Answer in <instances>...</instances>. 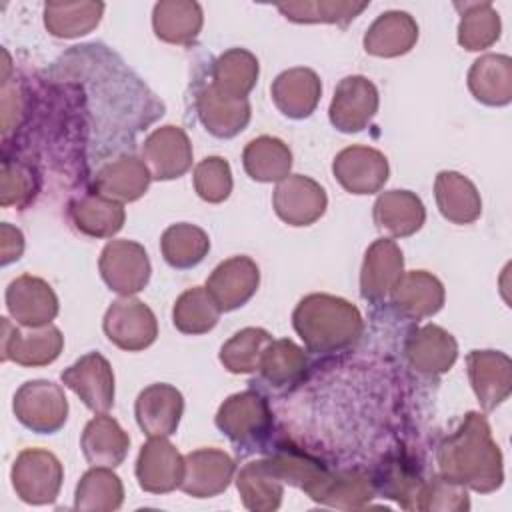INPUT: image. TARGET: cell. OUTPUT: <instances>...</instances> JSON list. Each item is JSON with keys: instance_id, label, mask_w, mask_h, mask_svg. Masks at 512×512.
Returning a JSON list of instances; mask_svg holds the SVG:
<instances>
[{"instance_id": "1", "label": "cell", "mask_w": 512, "mask_h": 512, "mask_svg": "<svg viewBox=\"0 0 512 512\" xmlns=\"http://www.w3.org/2000/svg\"><path fill=\"white\" fill-rule=\"evenodd\" d=\"M440 476L488 494L502 486V454L482 414L468 412L460 428L438 448Z\"/></svg>"}, {"instance_id": "2", "label": "cell", "mask_w": 512, "mask_h": 512, "mask_svg": "<svg viewBox=\"0 0 512 512\" xmlns=\"http://www.w3.org/2000/svg\"><path fill=\"white\" fill-rule=\"evenodd\" d=\"M294 328L312 352H336L362 334V316L348 300L330 294H310L292 316Z\"/></svg>"}, {"instance_id": "3", "label": "cell", "mask_w": 512, "mask_h": 512, "mask_svg": "<svg viewBox=\"0 0 512 512\" xmlns=\"http://www.w3.org/2000/svg\"><path fill=\"white\" fill-rule=\"evenodd\" d=\"M10 476L20 500L40 506L56 500L64 480V470L52 452L26 448L14 460Z\"/></svg>"}, {"instance_id": "4", "label": "cell", "mask_w": 512, "mask_h": 512, "mask_svg": "<svg viewBox=\"0 0 512 512\" xmlns=\"http://www.w3.org/2000/svg\"><path fill=\"white\" fill-rule=\"evenodd\" d=\"M14 414L32 432L54 434L66 422L68 400L54 382L30 380L14 394Z\"/></svg>"}, {"instance_id": "5", "label": "cell", "mask_w": 512, "mask_h": 512, "mask_svg": "<svg viewBox=\"0 0 512 512\" xmlns=\"http://www.w3.org/2000/svg\"><path fill=\"white\" fill-rule=\"evenodd\" d=\"M100 274L110 290L118 294L140 292L150 278L146 250L132 240H112L100 256Z\"/></svg>"}, {"instance_id": "6", "label": "cell", "mask_w": 512, "mask_h": 512, "mask_svg": "<svg viewBox=\"0 0 512 512\" xmlns=\"http://www.w3.org/2000/svg\"><path fill=\"white\" fill-rule=\"evenodd\" d=\"M106 336L122 350H142L158 336V326L152 310L136 298H120L112 302L104 316Z\"/></svg>"}, {"instance_id": "7", "label": "cell", "mask_w": 512, "mask_h": 512, "mask_svg": "<svg viewBox=\"0 0 512 512\" xmlns=\"http://www.w3.org/2000/svg\"><path fill=\"white\" fill-rule=\"evenodd\" d=\"M136 478L140 488L150 494L172 492L182 484L184 458L166 436H152L138 454Z\"/></svg>"}, {"instance_id": "8", "label": "cell", "mask_w": 512, "mask_h": 512, "mask_svg": "<svg viewBox=\"0 0 512 512\" xmlns=\"http://www.w3.org/2000/svg\"><path fill=\"white\" fill-rule=\"evenodd\" d=\"M64 338L56 326H40L22 332L8 318H2V360H14L22 366H44L58 358Z\"/></svg>"}, {"instance_id": "9", "label": "cell", "mask_w": 512, "mask_h": 512, "mask_svg": "<svg viewBox=\"0 0 512 512\" xmlns=\"http://www.w3.org/2000/svg\"><path fill=\"white\" fill-rule=\"evenodd\" d=\"M62 382L94 412H106L114 404V374L108 360L98 352H90L66 368Z\"/></svg>"}, {"instance_id": "10", "label": "cell", "mask_w": 512, "mask_h": 512, "mask_svg": "<svg viewBox=\"0 0 512 512\" xmlns=\"http://www.w3.org/2000/svg\"><path fill=\"white\" fill-rule=\"evenodd\" d=\"M378 110V90L364 76L344 78L330 104V122L342 132H360Z\"/></svg>"}, {"instance_id": "11", "label": "cell", "mask_w": 512, "mask_h": 512, "mask_svg": "<svg viewBox=\"0 0 512 512\" xmlns=\"http://www.w3.org/2000/svg\"><path fill=\"white\" fill-rule=\"evenodd\" d=\"M260 272L252 258L232 256L220 262L206 282L208 294L222 312L244 306L258 290Z\"/></svg>"}, {"instance_id": "12", "label": "cell", "mask_w": 512, "mask_h": 512, "mask_svg": "<svg viewBox=\"0 0 512 512\" xmlns=\"http://www.w3.org/2000/svg\"><path fill=\"white\" fill-rule=\"evenodd\" d=\"M216 426L234 442H254L270 428V410L256 392L230 396L216 414Z\"/></svg>"}, {"instance_id": "13", "label": "cell", "mask_w": 512, "mask_h": 512, "mask_svg": "<svg viewBox=\"0 0 512 512\" xmlns=\"http://www.w3.org/2000/svg\"><path fill=\"white\" fill-rule=\"evenodd\" d=\"M324 188L308 176H288L274 190L276 214L292 226H308L326 210Z\"/></svg>"}, {"instance_id": "14", "label": "cell", "mask_w": 512, "mask_h": 512, "mask_svg": "<svg viewBox=\"0 0 512 512\" xmlns=\"http://www.w3.org/2000/svg\"><path fill=\"white\" fill-rule=\"evenodd\" d=\"M6 306L12 318L28 328L48 326L58 314V298L50 284L30 274L10 282L6 290Z\"/></svg>"}, {"instance_id": "15", "label": "cell", "mask_w": 512, "mask_h": 512, "mask_svg": "<svg viewBox=\"0 0 512 512\" xmlns=\"http://www.w3.org/2000/svg\"><path fill=\"white\" fill-rule=\"evenodd\" d=\"M234 476V460L216 448H200L184 456L180 488L194 498H212L224 492Z\"/></svg>"}, {"instance_id": "16", "label": "cell", "mask_w": 512, "mask_h": 512, "mask_svg": "<svg viewBox=\"0 0 512 512\" xmlns=\"http://www.w3.org/2000/svg\"><path fill=\"white\" fill-rule=\"evenodd\" d=\"M336 180L352 194L378 192L388 180V160L382 152L364 146L342 150L332 164Z\"/></svg>"}, {"instance_id": "17", "label": "cell", "mask_w": 512, "mask_h": 512, "mask_svg": "<svg viewBox=\"0 0 512 512\" xmlns=\"http://www.w3.org/2000/svg\"><path fill=\"white\" fill-rule=\"evenodd\" d=\"M144 160L150 166L152 178L170 180L182 176L192 164V146L186 132L178 126H162L154 130L144 146Z\"/></svg>"}, {"instance_id": "18", "label": "cell", "mask_w": 512, "mask_h": 512, "mask_svg": "<svg viewBox=\"0 0 512 512\" xmlns=\"http://www.w3.org/2000/svg\"><path fill=\"white\" fill-rule=\"evenodd\" d=\"M182 410V394L170 384H152L144 388L136 400V420L148 438L174 434Z\"/></svg>"}, {"instance_id": "19", "label": "cell", "mask_w": 512, "mask_h": 512, "mask_svg": "<svg viewBox=\"0 0 512 512\" xmlns=\"http://www.w3.org/2000/svg\"><path fill=\"white\" fill-rule=\"evenodd\" d=\"M402 250L392 238L376 240L368 250L360 274V292L366 300H382L402 278Z\"/></svg>"}, {"instance_id": "20", "label": "cell", "mask_w": 512, "mask_h": 512, "mask_svg": "<svg viewBox=\"0 0 512 512\" xmlns=\"http://www.w3.org/2000/svg\"><path fill=\"white\" fill-rule=\"evenodd\" d=\"M468 374L484 410L496 408L510 394V358L494 350H472Z\"/></svg>"}, {"instance_id": "21", "label": "cell", "mask_w": 512, "mask_h": 512, "mask_svg": "<svg viewBox=\"0 0 512 512\" xmlns=\"http://www.w3.org/2000/svg\"><path fill=\"white\" fill-rule=\"evenodd\" d=\"M198 116L210 134L232 138L248 124L250 104L246 98L226 96L210 84L198 94Z\"/></svg>"}, {"instance_id": "22", "label": "cell", "mask_w": 512, "mask_h": 512, "mask_svg": "<svg viewBox=\"0 0 512 512\" xmlns=\"http://www.w3.org/2000/svg\"><path fill=\"white\" fill-rule=\"evenodd\" d=\"M320 94V78L310 68L286 70L272 84V98L276 106L290 118L310 116L320 100Z\"/></svg>"}, {"instance_id": "23", "label": "cell", "mask_w": 512, "mask_h": 512, "mask_svg": "<svg viewBox=\"0 0 512 512\" xmlns=\"http://www.w3.org/2000/svg\"><path fill=\"white\" fill-rule=\"evenodd\" d=\"M80 446L92 466L114 468L126 458L130 438L114 418L100 414L86 424Z\"/></svg>"}, {"instance_id": "24", "label": "cell", "mask_w": 512, "mask_h": 512, "mask_svg": "<svg viewBox=\"0 0 512 512\" xmlns=\"http://www.w3.org/2000/svg\"><path fill=\"white\" fill-rule=\"evenodd\" d=\"M426 218L424 204L408 190H390L374 204V222L394 238L410 236L422 228Z\"/></svg>"}, {"instance_id": "25", "label": "cell", "mask_w": 512, "mask_h": 512, "mask_svg": "<svg viewBox=\"0 0 512 512\" xmlns=\"http://www.w3.org/2000/svg\"><path fill=\"white\" fill-rule=\"evenodd\" d=\"M390 296L394 306L412 318L432 316L444 304V288L440 280L424 270L402 274Z\"/></svg>"}, {"instance_id": "26", "label": "cell", "mask_w": 512, "mask_h": 512, "mask_svg": "<svg viewBox=\"0 0 512 512\" xmlns=\"http://www.w3.org/2000/svg\"><path fill=\"white\" fill-rule=\"evenodd\" d=\"M406 354L416 370L426 374H442L454 364L458 346L452 334H448L440 326L428 324L410 338Z\"/></svg>"}, {"instance_id": "27", "label": "cell", "mask_w": 512, "mask_h": 512, "mask_svg": "<svg viewBox=\"0 0 512 512\" xmlns=\"http://www.w3.org/2000/svg\"><path fill=\"white\" fill-rule=\"evenodd\" d=\"M74 226L92 238H108L124 224V206L104 194H88L70 204Z\"/></svg>"}, {"instance_id": "28", "label": "cell", "mask_w": 512, "mask_h": 512, "mask_svg": "<svg viewBox=\"0 0 512 512\" xmlns=\"http://www.w3.org/2000/svg\"><path fill=\"white\" fill-rule=\"evenodd\" d=\"M436 202L442 216L454 224L474 222L482 212L476 186L458 172H440L436 176Z\"/></svg>"}, {"instance_id": "29", "label": "cell", "mask_w": 512, "mask_h": 512, "mask_svg": "<svg viewBox=\"0 0 512 512\" xmlns=\"http://www.w3.org/2000/svg\"><path fill=\"white\" fill-rule=\"evenodd\" d=\"M418 38V26L406 12L382 14L366 32L364 48L374 56H400L408 52Z\"/></svg>"}, {"instance_id": "30", "label": "cell", "mask_w": 512, "mask_h": 512, "mask_svg": "<svg viewBox=\"0 0 512 512\" xmlns=\"http://www.w3.org/2000/svg\"><path fill=\"white\" fill-rule=\"evenodd\" d=\"M468 86L476 100L488 106H504L512 98V70L508 56L486 54L474 62Z\"/></svg>"}, {"instance_id": "31", "label": "cell", "mask_w": 512, "mask_h": 512, "mask_svg": "<svg viewBox=\"0 0 512 512\" xmlns=\"http://www.w3.org/2000/svg\"><path fill=\"white\" fill-rule=\"evenodd\" d=\"M148 166L132 156H122L106 164L94 178V186L100 194L114 200H136L150 184Z\"/></svg>"}, {"instance_id": "32", "label": "cell", "mask_w": 512, "mask_h": 512, "mask_svg": "<svg viewBox=\"0 0 512 512\" xmlns=\"http://www.w3.org/2000/svg\"><path fill=\"white\" fill-rule=\"evenodd\" d=\"M236 486H238L242 504L248 510L272 512L282 502V494H284L282 480L270 468L268 460L248 462L240 470L236 478Z\"/></svg>"}, {"instance_id": "33", "label": "cell", "mask_w": 512, "mask_h": 512, "mask_svg": "<svg viewBox=\"0 0 512 512\" xmlns=\"http://www.w3.org/2000/svg\"><path fill=\"white\" fill-rule=\"evenodd\" d=\"M290 166L292 152L278 138L260 136L244 150V168L258 182H280L288 176Z\"/></svg>"}, {"instance_id": "34", "label": "cell", "mask_w": 512, "mask_h": 512, "mask_svg": "<svg viewBox=\"0 0 512 512\" xmlns=\"http://www.w3.org/2000/svg\"><path fill=\"white\" fill-rule=\"evenodd\" d=\"M124 500V488L120 478L108 466H94L88 470L78 486L74 496V506L78 510H96L110 512L118 510Z\"/></svg>"}, {"instance_id": "35", "label": "cell", "mask_w": 512, "mask_h": 512, "mask_svg": "<svg viewBox=\"0 0 512 512\" xmlns=\"http://www.w3.org/2000/svg\"><path fill=\"white\" fill-rule=\"evenodd\" d=\"M162 254L164 260L178 270L194 268L204 260L210 250L208 234L192 224H174L162 234Z\"/></svg>"}, {"instance_id": "36", "label": "cell", "mask_w": 512, "mask_h": 512, "mask_svg": "<svg viewBox=\"0 0 512 512\" xmlns=\"http://www.w3.org/2000/svg\"><path fill=\"white\" fill-rule=\"evenodd\" d=\"M258 78V60L242 48L224 52L214 64V86L232 98H246Z\"/></svg>"}, {"instance_id": "37", "label": "cell", "mask_w": 512, "mask_h": 512, "mask_svg": "<svg viewBox=\"0 0 512 512\" xmlns=\"http://www.w3.org/2000/svg\"><path fill=\"white\" fill-rule=\"evenodd\" d=\"M220 308L206 288L196 286L186 290L174 304V326L184 334H204L218 322Z\"/></svg>"}, {"instance_id": "38", "label": "cell", "mask_w": 512, "mask_h": 512, "mask_svg": "<svg viewBox=\"0 0 512 512\" xmlns=\"http://www.w3.org/2000/svg\"><path fill=\"white\" fill-rule=\"evenodd\" d=\"M258 368L270 384L288 386L302 378L306 370V358L302 348H298L294 342L274 340L264 348Z\"/></svg>"}, {"instance_id": "39", "label": "cell", "mask_w": 512, "mask_h": 512, "mask_svg": "<svg viewBox=\"0 0 512 512\" xmlns=\"http://www.w3.org/2000/svg\"><path fill=\"white\" fill-rule=\"evenodd\" d=\"M202 26V12L198 4L190 2H178V16L174 14V4L164 2L156 4L154 8V30L156 36L174 42V44H186L194 40Z\"/></svg>"}, {"instance_id": "40", "label": "cell", "mask_w": 512, "mask_h": 512, "mask_svg": "<svg viewBox=\"0 0 512 512\" xmlns=\"http://www.w3.org/2000/svg\"><path fill=\"white\" fill-rule=\"evenodd\" d=\"M374 498V482L358 472V470H346V472H336L328 480L326 488L318 496V504L342 508V510H352V508H362Z\"/></svg>"}, {"instance_id": "41", "label": "cell", "mask_w": 512, "mask_h": 512, "mask_svg": "<svg viewBox=\"0 0 512 512\" xmlns=\"http://www.w3.org/2000/svg\"><path fill=\"white\" fill-rule=\"evenodd\" d=\"M272 342V336L262 328H244L236 332L220 350V362L236 374L254 372L260 364L264 348Z\"/></svg>"}, {"instance_id": "42", "label": "cell", "mask_w": 512, "mask_h": 512, "mask_svg": "<svg viewBox=\"0 0 512 512\" xmlns=\"http://www.w3.org/2000/svg\"><path fill=\"white\" fill-rule=\"evenodd\" d=\"M474 12L462 14V22L458 28V42L466 50H482L488 48L492 42L498 40L500 36V20L498 14L488 10L484 14V4H470Z\"/></svg>"}, {"instance_id": "43", "label": "cell", "mask_w": 512, "mask_h": 512, "mask_svg": "<svg viewBox=\"0 0 512 512\" xmlns=\"http://www.w3.org/2000/svg\"><path fill=\"white\" fill-rule=\"evenodd\" d=\"M194 186L202 200L206 202H222L230 196L232 190V174L230 166L220 156H210L196 166Z\"/></svg>"}, {"instance_id": "44", "label": "cell", "mask_w": 512, "mask_h": 512, "mask_svg": "<svg viewBox=\"0 0 512 512\" xmlns=\"http://www.w3.org/2000/svg\"><path fill=\"white\" fill-rule=\"evenodd\" d=\"M376 484H380L386 498L396 500L402 508L406 510L418 508L424 482L418 476L410 474L404 464L400 462L388 464V468L380 474V480H376Z\"/></svg>"}, {"instance_id": "45", "label": "cell", "mask_w": 512, "mask_h": 512, "mask_svg": "<svg viewBox=\"0 0 512 512\" xmlns=\"http://www.w3.org/2000/svg\"><path fill=\"white\" fill-rule=\"evenodd\" d=\"M470 500L462 484H456L444 476L432 478V482H424L418 510H468Z\"/></svg>"}, {"instance_id": "46", "label": "cell", "mask_w": 512, "mask_h": 512, "mask_svg": "<svg viewBox=\"0 0 512 512\" xmlns=\"http://www.w3.org/2000/svg\"><path fill=\"white\" fill-rule=\"evenodd\" d=\"M34 194L32 170L24 164H4L2 170V206L22 204Z\"/></svg>"}, {"instance_id": "47", "label": "cell", "mask_w": 512, "mask_h": 512, "mask_svg": "<svg viewBox=\"0 0 512 512\" xmlns=\"http://www.w3.org/2000/svg\"><path fill=\"white\" fill-rule=\"evenodd\" d=\"M0 248H2V264H10L14 260L20 258L22 250H24V238L22 232L18 228H12L10 224H2L0 230Z\"/></svg>"}]
</instances>
